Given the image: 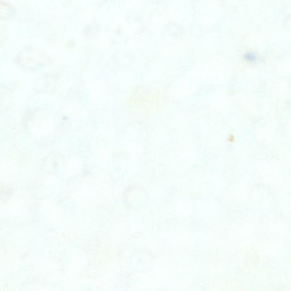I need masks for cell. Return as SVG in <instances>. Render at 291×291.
I'll list each match as a JSON object with an SVG mask.
<instances>
[{
    "label": "cell",
    "instance_id": "cell-1",
    "mask_svg": "<svg viewBox=\"0 0 291 291\" xmlns=\"http://www.w3.org/2000/svg\"><path fill=\"white\" fill-rule=\"evenodd\" d=\"M15 10L13 6L5 1H0V19L9 20L14 17Z\"/></svg>",
    "mask_w": 291,
    "mask_h": 291
}]
</instances>
